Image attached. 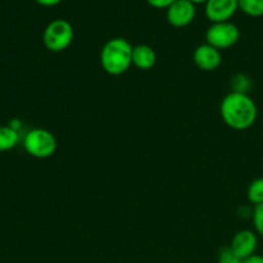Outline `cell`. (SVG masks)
Returning <instances> with one entry per match:
<instances>
[{
  "mask_svg": "<svg viewBox=\"0 0 263 263\" xmlns=\"http://www.w3.org/2000/svg\"><path fill=\"white\" fill-rule=\"evenodd\" d=\"M220 113L229 127L243 131L254 125L258 110L256 103L248 94L233 91L221 102Z\"/></svg>",
  "mask_w": 263,
  "mask_h": 263,
  "instance_id": "6da1fadb",
  "label": "cell"
},
{
  "mask_svg": "<svg viewBox=\"0 0 263 263\" xmlns=\"http://www.w3.org/2000/svg\"><path fill=\"white\" fill-rule=\"evenodd\" d=\"M134 46L123 37L108 40L100 51V64L108 74L120 76L133 66Z\"/></svg>",
  "mask_w": 263,
  "mask_h": 263,
  "instance_id": "7a4b0ae2",
  "label": "cell"
},
{
  "mask_svg": "<svg viewBox=\"0 0 263 263\" xmlns=\"http://www.w3.org/2000/svg\"><path fill=\"white\" fill-rule=\"evenodd\" d=\"M73 36V27L68 21L54 20L45 27L43 41L49 51L61 53L71 45Z\"/></svg>",
  "mask_w": 263,
  "mask_h": 263,
  "instance_id": "3957f363",
  "label": "cell"
},
{
  "mask_svg": "<svg viewBox=\"0 0 263 263\" xmlns=\"http://www.w3.org/2000/svg\"><path fill=\"white\" fill-rule=\"evenodd\" d=\"M26 152L35 158H49L57 151V139L45 128H33L25 138Z\"/></svg>",
  "mask_w": 263,
  "mask_h": 263,
  "instance_id": "277c9868",
  "label": "cell"
},
{
  "mask_svg": "<svg viewBox=\"0 0 263 263\" xmlns=\"http://www.w3.org/2000/svg\"><path fill=\"white\" fill-rule=\"evenodd\" d=\"M239 39H240V31L231 22L212 23L205 32L207 44L218 50L233 48Z\"/></svg>",
  "mask_w": 263,
  "mask_h": 263,
  "instance_id": "5b68a950",
  "label": "cell"
},
{
  "mask_svg": "<svg viewBox=\"0 0 263 263\" xmlns=\"http://www.w3.org/2000/svg\"><path fill=\"white\" fill-rule=\"evenodd\" d=\"M197 8L189 0H176L167 9V21L172 27H186L194 21Z\"/></svg>",
  "mask_w": 263,
  "mask_h": 263,
  "instance_id": "8992f818",
  "label": "cell"
},
{
  "mask_svg": "<svg viewBox=\"0 0 263 263\" xmlns=\"http://www.w3.org/2000/svg\"><path fill=\"white\" fill-rule=\"evenodd\" d=\"M238 9V0H208L205 3V15L212 23L230 22Z\"/></svg>",
  "mask_w": 263,
  "mask_h": 263,
  "instance_id": "52a82bcc",
  "label": "cell"
},
{
  "mask_svg": "<svg viewBox=\"0 0 263 263\" xmlns=\"http://www.w3.org/2000/svg\"><path fill=\"white\" fill-rule=\"evenodd\" d=\"M258 239L254 231L252 230H240L233 236L230 243V249L240 259H247L251 256L256 254Z\"/></svg>",
  "mask_w": 263,
  "mask_h": 263,
  "instance_id": "ba28073f",
  "label": "cell"
},
{
  "mask_svg": "<svg viewBox=\"0 0 263 263\" xmlns=\"http://www.w3.org/2000/svg\"><path fill=\"white\" fill-rule=\"evenodd\" d=\"M193 61L195 66L202 71H215L220 67L222 57L218 49L213 48L210 44H202L198 46L193 54Z\"/></svg>",
  "mask_w": 263,
  "mask_h": 263,
  "instance_id": "9c48e42d",
  "label": "cell"
},
{
  "mask_svg": "<svg viewBox=\"0 0 263 263\" xmlns=\"http://www.w3.org/2000/svg\"><path fill=\"white\" fill-rule=\"evenodd\" d=\"M157 63V54L152 46L146 44H139L134 46L133 64L141 71L152 69Z\"/></svg>",
  "mask_w": 263,
  "mask_h": 263,
  "instance_id": "30bf717a",
  "label": "cell"
},
{
  "mask_svg": "<svg viewBox=\"0 0 263 263\" xmlns=\"http://www.w3.org/2000/svg\"><path fill=\"white\" fill-rule=\"evenodd\" d=\"M20 140L18 131L10 126L0 127V152H8L14 148Z\"/></svg>",
  "mask_w": 263,
  "mask_h": 263,
  "instance_id": "8fae6325",
  "label": "cell"
},
{
  "mask_svg": "<svg viewBox=\"0 0 263 263\" xmlns=\"http://www.w3.org/2000/svg\"><path fill=\"white\" fill-rule=\"evenodd\" d=\"M239 9L249 17H262L263 0H238Z\"/></svg>",
  "mask_w": 263,
  "mask_h": 263,
  "instance_id": "7c38bea8",
  "label": "cell"
},
{
  "mask_svg": "<svg viewBox=\"0 0 263 263\" xmlns=\"http://www.w3.org/2000/svg\"><path fill=\"white\" fill-rule=\"evenodd\" d=\"M247 197L248 200L254 205L262 204L263 203V177H258V179L253 180L251 182L247 192Z\"/></svg>",
  "mask_w": 263,
  "mask_h": 263,
  "instance_id": "4fadbf2b",
  "label": "cell"
},
{
  "mask_svg": "<svg viewBox=\"0 0 263 263\" xmlns=\"http://www.w3.org/2000/svg\"><path fill=\"white\" fill-rule=\"evenodd\" d=\"M231 86H233L234 92H241V94H247L251 89L252 84L251 80L246 74H236L235 77H233V81H231Z\"/></svg>",
  "mask_w": 263,
  "mask_h": 263,
  "instance_id": "5bb4252c",
  "label": "cell"
},
{
  "mask_svg": "<svg viewBox=\"0 0 263 263\" xmlns=\"http://www.w3.org/2000/svg\"><path fill=\"white\" fill-rule=\"evenodd\" d=\"M252 220H253L256 233L263 238V203L262 204L254 205V210L252 212Z\"/></svg>",
  "mask_w": 263,
  "mask_h": 263,
  "instance_id": "9a60e30c",
  "label": "cell"
},
{
  "mask_svg": "<svg viewBox=\"0 0 263 263\" xmlns=\"http://www.w3.org/2000/svg\"><path fill=\"white\" fill-rule=\"evenodd\" d=\"M218 263H243V259L239 258L230 247H225L218 253Z\"/></svg>",
  "mask_w": 263,
  "mask_h": 263,
  "instance_id": "2e32d148",
  "label": "cell"
},
{
  "mask_svg": "<svg viewBox=\"0 0 263 263\" xmlns=\"http://www.w3.org/2000/svg\"><path fill=\"white\" fill-rule=\"evenodd\" d=\"M146 2L156 9H168L176 0H146Z\"/></svg>",
  "mask_w": 263,
  "mask_h": 263,
  "instance_id": "e0dca14e",
  "label": "cell"
},
{
  "mask_svg": "<svg viewBox=\"0 0 263 263\" xmlns=\"http://www.w3.org/2000/svg\"><path fill=\"white\" fill-rule=\"evenodd\" d=\"M35 2L41 7H55V5L61 4L62 0H35Z\"/></svg>",
  "mask_w": 263,
  "mask_h": 263,
  "instance_id": "ac0fdd59",
  "label": "cell"
},
{
  "mask_svg": "<svg viewBox=\"0 0 263 263\" xmlns=\"http://www.w3.org/2000/svg\"><path fill=\"white\" fill-rule=\"evenodd\" d=\"M243 263H263V256H259V254H253L249 258L244 259Z\"/></svg>",
  "mask_w": 263,
  "mask_h": 263,
  "instance_id": "d6986e66",
  "label": "cell"
},
{
  "mask_svg": "<svg viewBox=\"0 0 263 263\" xmlns=\"http://www.w3.org/2000/svg\"><path fill=\"white\" fill-rule=\"evenodd\" d=\"M10 127L14 128V130H17V131H18V128L21 127V121H18V120H13V121H12V123H10Z\"/></svg>",
  "mask_w": 263,
  "mask_h": 263,
  "instance_id": "ffe728a7",
  "label": "cell"
},
{
  "mask_svg": "<svg viewBox=\"0 0 263 263\" xmlns=\"http://www.w3.org/2000/svg\"><path fill=\"white\" fill-rule=\"evenodd\" d=\"M189 2L193 3L194 5H197V4H205L208 0H189Z\"/></svg>",
  "mask_w": 263,
  "mask_h": 263,
  "instance_id": "44dd1931",
  "label": "cell"
}]
</instances>
